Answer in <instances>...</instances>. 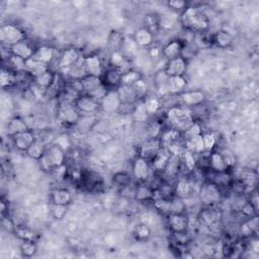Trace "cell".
I'll return each instance as SVG.
<instances>
[{"mask_svg":"<svg viewBox=\"0 0 259 259\" xmlns=\"http://www.w3.org/2000/svg\"><path fill=\"white\" fill-rule=\"evenodd\" d=\"M180 23L189 33H205L210 28V20L204 12L196 7L189 6L181 12Z\"/></svg>","mask_w":259,"mask_h":259,"instance_id":"cell-1","label":"cell"},{"mask_svg":"<svg viewBox=\"0 0 259 259\" xmlns=\"http://www.w3.org/2000/svg\"><path fill=\"white\" fill-rule=\"evenodd\" d=\"M65 161H66V152L60 146L52 144L50 147L46 148L42 158L38 160V163H40L43 170L52 172L57 168L65 165Z\"/></svg>","mask_w":259,"mask_h":259,"instance_id":"cell-2","label":"cell"},{"mask_svg":"<svg viewBox=\"0 0 259 259\" xmlns=\"http://www.w3.org/2000/svg\"><path fill=\"white\" fill-rule=\"evenodd\" d=\"M167 121L169 122L171 129L184 133L185 130L194 122L189 111L184 108L172 107L167 112Z\"/></svg>","mask_w":259,"mask_h":259,"instance_id":"cell-3","label":"cell"},{"mask_svg":"<svg viewBox=\"0 0 259 259\" xmlns=\"http://www.w3.org/2000/svg\"><path fill=\"white\" fill-rule=\"evenodd\" d=\"M81 113L74 106V101L64 100L61 102V105L58 109L57 119L58 121L66 126H73L77 125L81 118Z\"/></svg>","mask_w":259,"mask_h":259,"instance_id":"cell-4","label":"cell"},{"mask_svg":"<svg viewBox=\"0 0 259 259\" xmlns=\"http://www.w3.org/2000/svg\"><path fill=\"white\" fill-rule=\"evenodd\" d=\"M25 40V33L16 24L6 23L0 28V41L10 48L20 41Z\"/></svg>","mask_w":259,"mask_h":259,"instance_id":"cell-5","label":"cell"},{"mask_svg":"<svg viewBox=\"0 0 259 259\" xmlns=\"http://www.w3.org/2000/svg\"><path fill=\"white\" fill-rule=\"evenodd\" d=\"M74 106L82 115H93L100 110L99 100L84 93L74 100Z\"/></svg>","mask_w":259,"mask_h":259,"instance_id":"cell-6","label":"cell"},{"mask_svg":"<svg viewBox=\"0 0 259 259\" xmlns=\"http://www.w3.org/2000/svg\"><path fill=\"white\" fill-rule=\"evenodd\" d=\"M100 103V110H102L107 113H114L120 111L123 103L119 96L116 89L108 90L106 94L102 96L99 101Z\"/></svg>","mask_w":259,"mask_h":259,"instance_id":"cell-7","label":"cell"},{"mask_svg":"<svg viewBox=\"0 0 259 259\" xmlns=\"http://www.w3.org/2000/svg\"><path fill=\"white\" fill-rule=\"evenodd\" d=\"M150 171H151V165L148 159L145 157L137 156L135 160L133 161L132 165V176L139 181V183H146L147 179L150 176Z\"/></svg>","mask_w":259,"mask_h":259,"instance_id":"cell-8","label":"cell"},{"mask_svg":"<svg viewBox=\"0 0 259 259\" xmlns=\"http://www.w3.org/2000/svg\"><path fill=\"white\" fill-rule=\"evenodd\" d=\"M201 201L206 206H213L221 201L222 192L221 188L214 185L213 183H206L201 189Z\"/></svg>","mask_w":259,"mask_h":259,"instance_id":"cell-9","label":"cell"},{"mask_svg":"<svg viewBox=\"0 0 259 259\" xmlns=\"http://www.w3.org/2000/svg\"><path fill=\"white\" fill-rule=\"evenodd\" d=\"M82 64L86 75L101 77L106 70L100 57L97 54H90L86 57H83Z\"/></svg>","mask_w":259,"mask_h":259,"instance_id":"cell-10","label":"cell"},{"mask_svg":"<svg viewBox=\"0 0 259 259\" xmlns=\"http://www.w3.org/2000/svg\"><path fill=\"white\" fill-rule=\"evenodd\" d=\"M80 61V52L75 47L65 49L58 59V67L60 69H70Z\"/></svg>","mask_w":259,"mask_h":259,"instance_id":"cell-11","label":"cell"},{"mask_svg":"<svg viewBox=\"0 0 259 259\" xmlns=\"http://www.w3.org/2000/svg\"><path fill=\"white\" fill-rule=\"evenodd\" d=\"M167 226L173 234L186 233L188 229V218L185 214L167 215Z\"/></svg>","mask_w":259,"mask_h":259,"instance_id":"cell-12","label":"cell"},{"mask_svg":"<svg viewBox=\"0 0 259 259\" xmlns=\"http://www.w3.org/2000/svg\"><path fill=\"white\" fill-rule=\"evenodd\" d=\"M187 65L188 61L179 56L171 60H167L164 71L169 77L185 76L187 70Z\"/></svg>","mask_w":259,"mask_h":259,"instance_id":"cell-13","label":"cell"},{"mask_svg":"<svg viewBox=\"0 0 259 259\" xmlns=\"http://www.w3.org/2000/svg\"><path fill=\"white\" fill-rule=\"evenodd\" d=\"M122 75L123 71H121L118 68L111 67L105 70L100 78L105 87L108 90H111V89H116L122 84Z\"/></svg>","mask_w":259,"mask_h":259,"instance_id":"cell-14","label":"cell"},{"mask_svg":"<svg viewBox=\"0 0 259 259\" xmlns=\"http://www.w3.org/2000/svg\"><path fill=\"white\" fill-rule=\"evenodd\" d=\"M11 139L15 147L21 152H27L37 140L34 132L31 129L11 137Z\"/></svg>","mask_w":259,"mask_h":259,"instance_id":"cell-15","label":"cell"},{"mask_svg":"<svg viewBox=\"0 0 259 259\" xmlns=\"http://www.w3.org/2000/svg\"><path fill=\"white\" fill-rule=\"evenodd\" d=\"M9 49V54L18 56L23 60H29L32 59L35 55L36 48L27 40H23L18 42V44L11 46Z\"/></svg>","mask_w":259,"mask_h":259,"instance_id":"cell-16","label":"cell"},{"mask_svg":"<svg viewBox=\"0 0 259 259\" xmlns=\"http://www.w3.org/2000/svg\"><path fill=\"white\" fill-rule=\"evenodd\" d=\"M179 97L185 107H199L205 101V94L202 90H188L179 93Z\"/></svg>","mask_w":259,"mask_h":259,"instance_id":"cell-17","label":"cell"},{"mask_svg":"<svg viewBox=\"0 0 259 259\" xmlns=\"http://www.w3.org/2000/svg\"><path fill=\"white\" fill-rule=\"evenodd\" d=\"M171 157H172V154L169 152V150L165 147H162L159 150V152L155 155L153 159L151 160L153 169H155V171H157V172L165 171Z\"/></svg>","mask_w":259,"mask_h":259,"instance_id":"cell-18","label":"cell"},{"mask_svg":"<svg viewBox=\"0 0 259 259\" xmlns=\"http://www.w3.org/2000/svg\"><path fill=\"white\" fill-rule=\"evenodd\" d=\"M50 202L51 204L69 206L70 204L72 203V194L70 190L67 188L57 187L51 190Z\"/></svg>","mask_w":259,"mask_h":259,"instance_id":"cell-19","label":"cell"},{"mask_svg":"<svg viewBox=\"0 0 259 259\" xmlns=\"http://www.w3.org/2000/svg\"><path fill=\"white\" fill-rule=\"evenodd\" d=\"M185 46V42L180 38H174L168 42L162 48V56H164L167 60H171L176 57L181 56V52H183Z\"/></svg>","mask_w":259,"mask_h":259,"instance_id":"cell-20","label":"cell"},{"mask_svg":"<svg viewBox=\"0 0 259 259\" xmlns=\"http://www.w3.org/2000/svg\"><path fill=\"white\" fill-rule=\"evenodd\" d=\"M133 40L139 48H150L154 43V35L148 28H140L134 33Z\"/></svg>","mask_w":259,"mask_h":259,"instance_id":"cell-21","label":"cell"},{"mask_svg":"<svg viewBox=\"0 0 259 259\" xmlns=\"http://www.w3.org/2000/svg\"><path fill=\"white\" fill-rule=\"evenodd\" d=\"M33 58L50 66V64L55 59V49L50 45L38 46L37 48H36V52Z\"/></svg>","mask_w":259,"mask_h":259,"instance_id":"cell-22","label":"cell"},{"mask_svg":"<svg viewBox=\"0 0 259 259\" xmlns=\"http://www.w3.org/2000/svg\"><path fill=\"white\" fill-rule=\"evenodd\" d=\"M155 196H156V189L145 183H141L135 190V200L139 203L152 202Z\"/></svg>","mask_w":259,"mask_h":259,"instance_id":"cell-23","label":"cell"},{"mask_svg":"<svg viewBox=\"0 0 259 259\" xmlns=\"http://www.w3.org/2000/svg\"><path fill=\"white\" fill-rule=\"evenodd\" d=\"M116 92L119 93L121 101L124 106H135L140 100L135 90L131 86L120 85L116 88Z\"/></svg>","mask_w":259,"mask_h":259,"instance_id":"cell-24","label":"cell"},{"mask_svg":"<svg viewBox=\"0 0 259 259\" xmlns=\"http://www.w3.org/2000/svg\"><path fill=\"white\" fill-rule=\"evenodd\" d=\"M209 167L210 170L215 172L230 171V168L225 162L221 153L216 151L209 153Z\"/></svg>","mask_w":259,"mask_h":259,"instance_id":"cell-25","label":"cell"},{"mask_svg":"<svg viewBox=\"0 0 259 259\" xmlns=\"http://www.w3.org/2000/svg\"><path fill=\"white\" fill-rule=\"evenodd\" d=\"M28 124L25 123V121L20 118V116H14V118L10 119L8 124H7V134L9 137H14L19 133H22L24 131L29 130Z\"/></svg>","mask_w":259,"mask_h":259,"instance_id":"cell-26","label":"cell"},{"mask_svg":"<svg viewBox=\"0 0 259 259\" xmlns=\"http://www.w3.org/2000/svg\"><path fill=\"white\" fill-rule=\"evenodd\" d=\"M25 65H27V73L32 77L33 80L36 78V77L42 75L43 73H45L47 70L50 69L48 65L41 63L40 61L36 60L35 58L25 61Z\"/></svg>","mask_w":259,"mask_h":259,"instance_id":"cell-27","label":"cell"},{"mask_svg":"<svg viewBox=\"0 0 259 259\" xmlns=\"http://www.w3.org/2000/svg\"><path fill=\"white\" fill-rule=\"evenodd\" d=\"M221 218H222L221 212L214 209L213 206H208V208L201 212V219L203 220V222L209 227L217 225L220 222Z\"/></svg>","mask_w":259,"mask_h":259,"instance_id":"cell-28","label":"cell"},{"mask_svg":"<svg viewBox=\"0 0 259 259\" xmlns=\"http://www.w3.org/2000/svg\"><path fill=\"white\" fill-rule=\"evenodd\" d=\"M57 74L58 73L49 69L45 73H43L42 75L36 77V78L34 79V83L37 86L40 87V88H42L44 90H47L48 88H50L52 85H53V83L55 82Z\"/></svg>","mask_w":259,"mask_h":259,"instance_id":"cell-29","label":"cell"},{"mask_svg":"<svg viewBox=\"0 0 259 259\" xmlns=\"http://www.w3.org/2000/svg\"><path fill=\"white\" fill-rule=\"evenodd\" d=\"M162 148V145H161V142H160V139H157V138H153L152 141L148 142L147 144H145L143 146V148H142V151H141V156L145 157L146 159H153V157L156 155L159 150Z\"/></svg>","mask_w":259,"mask_h":259,"instance_id":"cell-30","label":"cell"},{"mask_svg":"<svg viewBox=\"0 0 259 259\" xmlns=\"http://www.w3.org/2000/svg\"><path fill=\"white\" fill-rule=\"evenodd\" d=\"M233 42H234V37L227 31H219L213 36V43L217 47L221 49L229 48Z\"/></svg>","mask_w":259,"mask_h":259,"instance_id":"cell-31","label":"cell"},{"mask_svg":"<svg viewBox=\"0 0 259 259\" xmlns=\"http://www.w3.org/2000/svg\"><path fill=\"white\" fill-rule=\"evenodd\" d=\"M191 192H192V186L191 184L189 183V180H187L186 178H180L177 181L176 185L174 186L175 197L185 200L190 196Z\"/></svg>","mask_w":259,"mask_h":259,"instance_id":"cell-32","label":"cell"},{"mask_svg":"<svg viewBox=\"0 0 259 259\" xmlns=\"http://www.w3.org/2000/svg\"><path fill=\"white\" fill-rule=\"evenodd\" d=\"M185 148L187 151H190L196 155H201L203 153H205L203 134L193 137L189 140H186L185 141Z\"/></svg>","mask_w":259,"mask_h":259,"instance_id":"cell-33","label":"cell"},{"mask_svg":"<svg viewBox=\"0 0 259 259\" xmlns=\"http://www.w3.org/2000/svg\"><path fill=\"white\" fill-rule=\"evenodd\" d=\"M187 85V80L185 76L170 77L169 83H168V92L169 94L183 92Z\"/></svg>","mask_w":259,"mask_h":259,"instance_id":"cell-34","label":"cell"},{"mask_svg":"<svg viewBox=\"0 0 259 259\" xmlns=\"http://www.w3.org/2000/svg\"><path fill=\"white\" fill-rule=\"evenodd\" d=\"M169 79H170V77L165 73L164 69L160 70L159 72L156 73V75H155L154 77L155 85H156L157 92L160 94L162 95L169 94V92H168V83H169Z\"/></svg>","mask_w":259,"mask_h":259,"instance_id":"cell-35","label":"cell"},{"mask_svg":"<svg viewBox=\"0 0 259 259\" xmlns=\"http://www.w3.org/2000/svg\"><path fill=\"white\" fill-rule=\"evenodd\" d=\"M257 219V216L253 218H247V220L240 225V234L243 237H251L255 234L258 227Z\"/></svg>","mask_w":259,"mask_h":259,"instance_id":"cell-36","label":"cell"},{"mask_svg":"<svg viewBox=\"0 0 259 259\" xmlns=\"http://www.w3.org/2000/svg\"><path fill=\"white\" fill-rule=\"evenodd\" d=\"M8 69L17 74H21L27 72V65H25V60L18 57L10 55L7 59Z\"/></svg>","mask_w":259,"mask_h":259,"instance_id":"cell-37","label":"cell"},{"mask_svg":"<svg viewBox=\"0 0 259 259\" xmlns=\"http://www.w3.org/2000/svg\"><path fill=\"white\" fill-rule=\"evenodd\" d=\"M18 74L12 72L8 68H2L1 73H0V84H1V87L5 89L14 86L18 81Z\"/></svg>","mask_w":259,"mask_h":259,"instance_id":"cell-38","label":"cell"},{"mask_svg":"<svg viewBox=\"0 0 259 259\" xmlns=\"http://www.w3.org/2000/svg\"><path fill=\"white\" fill-rule=\"evenodd\" d=\"M19 252L24 258H32L37 253V245L35 240H22L19 245Z\"/></svg>","mask_w":259,"mask_h":259,"instance_id":"cell-39","label":"cell"},{"mask_svg":"<svg viewBox=\"0 0 259 259\" xmlns=\"http://www.w3.org/2000/svg\"><path fill=\"white\" fill-rule=\"evenodd\" d=\"M143 78V75L138 70L130 69L123 72L122 75V84L121 85H127V86H133L137 81Z\"/></svg>","mask_w":259,"mask_h":259,"instance_id":"cell-40","label":"cell"},{"mask_svg":"<svg viewBox=\"0 0 259 259\" xmlns=\"http://www.w3.org/2000/svg\"><path fill=\"white\" fill-rule=\"evenodd\" d=\"M133 116H134V119L136 122H140V123L146 122L148 120L150 115H149V113L145 108L143 99L139 100L135 105V108L133 111Z\"/></svg>","mask_w":259,"mask_h":259,"instance_id":"cell-41","label":"cell"},{"mask_svg":"<svg viewBox=\"0 0 259 259\" xmlns=\"http://www.w3.org/2000/svg\"><path fill=\"white\" fill-rule=\"evenodd\" d=\"M154 208L156 209L159 213L163 215H169L171 209V199H167L163 197L155 198L153 201Z\"/></svg>","mask_w":259,"mask_h":259,"instance_id":"cell-42","label":"cell"},{"mask_svg":"<svg viewBox=\"0 0 259 259\" xmlns=\"http://www.w3.org/2000/svg\"><path fill=\"white\" fill-rule=\"evenodd\" d=\"M46 148L47 147L44 146V144L42 143V142L36 140L35 143L30 147V149L27 152H25V153H27L28 156L31 157L32 159L38 161V160H40L42 158L43 155H44Z\"/></svg>","mask_w":259,"mask_h":259,"instance_id":"cell-43","label":"cell"},{"mask_svg":"<svg viewBox=\"0 0 259 259\" xmlns=\"http://www.w3.org/2000/svg\"><path fill=\"white\" fill-rule=\"evenodd\" d=\"M133 235L138 241H147L151 237V229L146 224H139L135 227Z\"/></svg>","mask_w":259,"mask_h":259,"instance_id":"cell-44","label":"cell"},{"mask_svg":"<svg viewBox=\"0 0 259 259\" xmlns=\"http://www.w3.org/2000/svg\"><path fill=\"white\" fill-rule=\"evenodd\" d=\"M133 176L131 174H129L128 172L125 171H119L113 174L112 176V181L113 184L119 185L120 187H127L132 183Z\"/></svg>","mask_w":259,"mask_h":259,"instance_id":"cell-45","label":"cell"},{"mask_svg":"<svg viewBox=\"0 0 259 259\" xmlns=\"http://www.w3.org/2000/svg\"><path fill=\"white\" fill-rule=\"evenodd\" d=\"M143 101H144L145 108H146L149 115L158 112V111L161 108V100L158 97H154V96L145 97L143 99Z\"/></svg>","mask_w":259,"mask_h":259,"instance_id":"cell-46","label":"cell"},{"mask_svg":"<svg viewBox=\"0 0 259 259\" xmlns=\"http://www.w3.org/2000/svg\"><path fill=\"white\" fill-rule=\"evenodd\" d=\"M201 134H203V129H202L201 124L198 122H193L183 133V138L185 141H186L193 137L199 136Z\"/></svg>","mask_w":259,"mask_h":259,"instance_id":"cell-47","label":"cell"},{"mask_svg":"<svg viewBox=\"0 0 259 259\" xmlns=\"http://www.w3.org/2000/svg\"><path fill=\"white\" fill-rule=\"evenodd\" d=\"M125 62H126L125 56L123 55V53L120 50H114L110 56V63L111 65V67L118 68L121 71H122V67L125 64Z\"/></svg>","mask_w":259,"mask_h":259,"instance_id":"cell-48","label":"cell"},{"mask_svg":"<svg viewBox=\"0 0 259 259\" xmlns=\"http://www.w3.org/2000/svg\"><path fill=\"white\" fill-rule=\"evenodd\" d=\"M67 210H68L67 205H61L55 204H51L50 205V213L55 220L64 219L67 214Z\"/></svg>","mask_w":259,"mask_h":259,"instance_id":"cell-49","label":"cell"},{"mask_svg":"<svg viewBox=\"0 0 259 259\" xmlns=\"http://www.w3.org/2000/svg\"><path fill=\"white\" fill-rule=\"evenodd\" d=\"M186 204L183 199L174 197L171 199V209L170 214H185Z\"/></svg>","mask_w":259,"mask_h":259,"instance_id":"cell-50","label":"cell"},{"mask_svg":"<svg viewBox=\"0 0 259 259\" xmlns=\"http://www.w3.org/2000/svg\"><path fill=\"white\" fill-rule=\"evenodd\" d=\"M181 158H183V161L185 162V164L188 170H193L194 168L197 167L196 154H193L192 152L185 150L183 153V155H181Z\"/></svg>","mask_w":259,"mask_h":259,"instance_id":"cell-51","label":"cell"},{"mask_svg":"<svg viewBox=\"0 0 259 259\" xmlns=\"http://www.w3.org/2000/svg\"><path fill=\"white\" fill-rule=\"evenodd\" d=\"M204 143V151L205 153H211L214 151L217 145V138L213 133H204L203 134Z\"/></svg>","mask_w":259,"mask_h":259,"instance_id":"cell-52","label":"cell"},{"mask_svg":"<svg viewBox=\"0 0 259 259\" xmlns=\"http://www.w3.org/2000/svg\"><path fill=\"white\" fill-rule=\"evenodd\" d=\"M134 90L135 92L137 93L139 99H144L146 97V93H147V90H148V84L147 82L142 78L139 81H137L133 86H131Z\"/></svg>","mask_w":259,"mask_h":259,"instance_id":"cell-53","label":"cell"},{"mask_svg":"<svg viewBox=\"0 0 259 259\" xmlns=\"http://www.w3.org/2000/svg\"><path fill=\"white\" fill-rule=\"evenodd\" d=\"M138 48L139 47L136 45L135 41L133 40V37L130 38L128 37H124L121 49L125 52V53H127V54H133V53H135V52L137 51Z\"/></svg>","mask_w":259,"mask_h":259,"instance_id":"cell-54","label":"cell"},{"mask_svg":"<svg viewBox=\"0 0 259 259\" xmlns=\"http://www.w3.org/2000/svg\"><path fill=\"white\" fill-rule=\"evenodd\" d=\"M15 231L17 236L21 240H35L36 238L35 233L27 227H17Z\"/></svg>","mask_w":259,"mask_h":259,"instance_id":"cell-55","label":"cell"},{"mask_svg":"<svg viewBox=\"0 0 259 259\" xmlns=\"http://www.w3.org/2000/svg\"><path fill=\"white\" fill-rule=\"evenodd\" d=\"M167 6L171 10L183 12L188 7V2L183 1V0H171V1L167 2Z\"/></svg>","mask_w":259,"mask_h":259,"instance_id":"cell-56","label":"cell"},{"mask_svg":"<svg viewBox=\"0 0 259 259\" xmlns=\"http://www.w3.org/2000/svg\"><path fill=\"white\" fill-rule=\"evenodd\" d=\"M220 153H221V155L223 156L225 162L228 164L229 168L231 169V168L236 164V157H235V154L233 153L231 150H229V149H224V150H222V151H220Z\"/></svg>","mask_w":259,"mask_h":259,"instance_id":"cell-57","label":"cell"},{"mask_svg":"<svg viewBox=\"0 0 259 259\" xmlns=\"http://www.w3.org/2000/svg\"><path fill=\"white\" fill-rule=\"evenodd\" d=\"M241 211L246 218H253L257 216V210L254 208V205L250 202H246L243 204Z\"/></svg>","mask_w":259,"mask_h":259,"instance_id":"cell-58","label":"cell"},{"mask_svg":"<svg viewBox=\"0 0 259 259\" xmlns=\"http://www.w3.org/2000/svg\"><path fill=\"white\" fill-rule=\"evenodd\" d=\"M54 144L60 146L65 152H66V150L70 147V139L67 135H60L56 141L54 142Z\"/></svg>","mask_w":259,"mask_h":259,"instance_id":"cell-59","label":"cell"},{"mask_svg":"<svg viewBox=\"0 0 259 259\" xmlns=\"http://www.w3.org/2000/svg\"><path fill=\"white\" fill-rule=\"evenodd\" d=\"M123 38H124V37L120 33L112 32L111 35V37H110V44H111L114 48H120L121 49V46H122V43H123Z\"/></svg>","mask_w":259,"mask_h":259,"instance_id":"cell-60","label":"cell"},{"mask_svg":"<svg viewBox=\"0 0 259 259\" xmlns=\"http://www.w3.org/2000/svg\"><path fill=\"white\" fill-rule=\"evenodd\" d=\"M158 23L161 25V27H163L165 29H171L174 25V23H175V19H173L169 16H163L158 20Z\"/></svg>","mask_w":259,"mask_h":259,"instance_id":"cell-61","label":"cell"},{"mask_svg":"<svg viewBox=\"0 0 259 259\" xmlns=\"http://www.w3.org/2000/svg\"><path fill=\"white\" fill-rule=\"evenodd\" d=\"M150 56L152 58H158L162 55V48H158V47H152L149 51Z\"/></svg>","mask_w":259,"mask_h":259,"instance_id":"cell-62","label":"cell"},{"mask_svg":"<svg viewBox=\"0 0 259 259\" xmlns=\"http://www.w3.org/2000/svg\"><path fill=\"white\" fill-rule=\"evenodd\" d=\"M248 202H250L253 205H254V208L258 211V197H257V192L256 191H251V193H250V199H249V201Z\"/></svg>","mask_w":259,"mask_h":259,"instance_id":"cell-63","label":"cell"}]
</instances>
